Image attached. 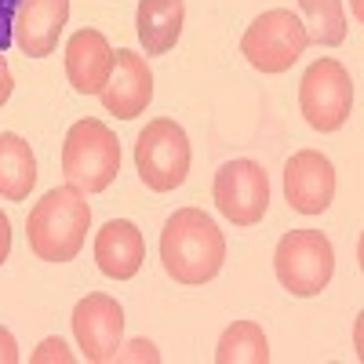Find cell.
<instances>
[{
	"label": "cell",
	"instance_id": "1",
	"mask_svg": "<svg viewBox=\"0 0 364 364\" xmlns=\"http://www.w3.org/2000/svg\"><path fill=\"white\" fill-rule=\"evenodd\" d=\"M161 262L178 284H208L226 262V237L200 208H178L161 230Z\"/></svg>",
	"mask_w": 364,
	"mask_h": 364
},
{
	"label": "cell",
	"instance_id": "2",
	"mask_svg": "<svg viewBox=\"0 0 364 364\" xmlns=\"http://www.w3.org/2000/svg\"><path fill=\"white\" fill-rule=\"evenodd\" d=\"M91 208L77 186H55L48 190L26 215L29 252L41 262H73L87 240Z\"/></svg>",
	"mask_w": 364,
	"mask_h": 364
},
{
	"label": "cell",
	"instance_id": "3",
	"mask_svg": "<svg viewBox=\"0 0 364 364\" xmlns=\"http://www.w3.org/2000/svg\"><path fill=\"white\" fill-rule=\"evenodd\" d=\"M120 171V139L99 117H84L66 132L63 175L80 193H102Z\"/></svg>",
	"mask_w": 364,
	"mask_h": 364
},
{
	"label": "cell",
	"instance_id": "4",
	"mask_svg": "<svg viewBox=\"0 0 364 364\" xmlns=\"http://www.w3.org/2000/svg\"><path fill=\"white\" fill-rule=\"evenodd\" d=\"M273 273L284 291L295 299H314L331 284L336 273V248L321 230H291L277 240L273 252Z\"/></svg>",
	"mask_w": 364,
	"mask_h": 364
},
{
	"label": "cell",
	"instance_id": "5",
	"mask_svg": "<svg viewBox=\"0 0 364 364\" xmlns=\"http://www.w3.org/2000/svg\"><path fill=\"white\" fill-rule=\"evenodd\" d=\"M190 161H193L190 139H186V132H182V124H175L171 117L149 120V124L139 132L135 168H139V178L154 193L178 190L190 175Z\"/></svg>",
	"mask_w": 364,
	"mask_h": 364
},
{
	"label": "cell",
	"instance_id": "6",
	"mask_svg": "<svg viewBox=\"0 0 364 364\" xmlns=\"http://www.w3.org/2000/svg\"><path fill=\"white\" fill-rule=\"evenodd\" d=\"M310 48L306 26L291 8H269L262 11L240 37V55L259 73H288L302 51Z\"/></svg>",
	"mask_w": 364,
	"mask_h": 364
},
{
	"label": "cell",
	"instance_id": "7",
	"mask_svg": "<svg viewBox=\"0 0 364 364\" xmlns=\"http://www.w3.org/2000/svg\"><path fill=\"white\" fill-rule=\"evenodd\" d=\"M299 109L314 132H339L353 109V80L339 58H317L299 80Z\"/></svg>",
	"mask_w": 364,
	"mask_h": 364
},
{
	"label": "cell",
	"instance_id": "8",
	"mask_svg": "<svg viewBox=\"0 0 364 364\" xmlns=\"http://www.w3.org/2000/svg\"><path fill=\"white\" fill-rule=\"evenodd\" d=\"M211 197H215L219 215L230 219L233 226H255V223H262L266 208H269V178H266V168L255 164V161H248V157L226 161L215 171Z\"/></svg>",
	"mask_w": 364,
	"mask_h": 364
},
{
	"label": "cell",
	"instance_id": "9",
	"mask_svg": "<svg viewBox=\"0 0 364 364\" xmlns=\"http://www.w3.org/2000/svg\"><path fill=\"white\" fill-rule=\"evenodd\" d=\"M73 336L80 346V357L91 364H106L117 357L120 339H124V310L113 295L91 291L73 306Z\"/></svg>",
	"mask_w": 364,
	"mask_h": 364
},
{
	"label": "cell",
	"instance_id": "10",
	"mask_svg": "<svg viewBox=\"0 0 364 364\" xmlns=\"http://www.w3.org/2000/svg\"><path fill=\"white\" fill-rule=\"evenodd\" d=\"M284 197L299 215H321L336 200V168L321 149H299L284 164Z\"/></svg>",
	"mask_w": 364,
	"mask_h": 364
},
{
	"label": "cell",
	"instance_id": "11",
	"mask_svg": "<svg viewBox=\"0 0 364 364\" xmlns=\"http://www.w3.org/2000/svg\"><path fill=\"white\" fill-rule=\"evenodd\" d=\"M99 99L106 113L117 120H135L146 113V106L154 102V73H149L146 58L132 48H117L113 51V73L106 87L99 91Z\"/></svg>",
	"mask_w": 364,
	"mask_h": 364
},
{
	"label": "cell",
	"instance_id": "12",
	"mask_svg": "<svg viewBox=\"0 0 364 364\" xmlns=\"http://www.w3.org/2000/svg\"><path fill=\"white\" fill-rule=\"evenodd\" d=\"M70 22V0H18L11 37L29 58H48Z\"/></svg>",
	"mask_w": 364,
	"mask_h": 364
},
{
	"label": "cell",
	"instance_id": "13",
	"mask_svg": "<svg viewBox=\"0 0 364 364\" xmlns=\"http://www.w3.org/2000/svg\"><path fill=\"white\" fill-rule=\"evenodd\" d=\"M113 73V48L99 29H77L66 41V77L80 95H99Z\"/></svg>",
	"mask_w": 364,
	"mask_h": 364
},
{
	"label": "cell",
	"instance_id": "14",
	"mask_svg": "<svg viewBox=\"0 0 364 364\" xmlns=\"http://www.w3.org/2000/svg\"><path fill=\"white\" fill-rule=\"evenodd\" d=\"M95 262L109 281H132L146 262V240L135 223L109 219L95 233Z\"/></svg>",
	"mask_w": 364,
	"mask_h": 364
},
{
	"label": "cell",
	"instance_id": "15",
	"mask_svg": "<svg viewBox=\"0 0 364 364\" xmlns=\"http://www.w3.org/2000/svg\"><path fill=\"white\" fill-rule=\"evenodd\" d=\"M186 22V0H139L135 11V33L146 55H168Z\"/></svg>",
	"mask_w": 364,
	"mask_h": 364
},
{
	"label": "cell",
	"instance_id": "16",
	"mask_svg": "<svg viewBox=\"0 0 364 364\" xmlns=\"http://www.w3.org/2000/svg\"><path fill=\"white\" fill-rule=\"evenodd\" d=\"M37 186V157L29 142L15 132H0V197L26 200Z\"/></svg>",
	"mask_w": 364,
	"mask_h": 364
},
{
	"label": "cell",
	"instance_id": "17",
	"mask_svg": "<svg viewBox=\"0 0 364 364\" xmlns=\"http://www.w3.org/2000/svg\"><path fill=\"white\" fill-rule=\"evenodd\" d=\"M219 364H266L269 360V343L255 321H233L215 346Z\"/></svg>",
	"mask_w": 364,
	"mask_h": 364
},
{
	"label": "cell",
	"instance_id": "18",
	"mask_svg": "<svg viewBox=\"0 0 364 364\" xmlns=\"http://www.w3.org/2000/svg\"><path fill=\"white\" fill-rule=\"evenodd\" d=\"M302 11V26H306V37L317 48H339L346 41V11L343 0H299Z\"/></svg>",
	"mask_w": 364,
	"mask_h": 364
},
{
	"label": "cell",
	"instance_id": "19",
	"mask_svg": "<svg viewBox=\"0 0 364 364\" xmlns=\"http://www.w3.org/2000/svg\"><path fill=\"white\" fill-rule=\"evenodd\" d=\"M29 360H33V364H48V360H58V364H73L77 360V353L63 343V339H58V336H51V339H44L33 353H29Z\"/></svg>",
	"mask_w": 364,
	"mask_h": 364
},
{
	"label": "cell",
	"instance_id": "20",
	"mask_svg": "<svg viewBox=\"0 0 364 364\" xmlns=\"http://www.w3.org/2000/svg\"><path fill=\"white\" fill-rule=\"evenodd\" d=\"M113 360H149V364H157L161 353H157V346L149 343V339H132L124 350H117Z\"/></svg>",
	"mask_w": 364,
	"mask_h": 364
},
{
	"label": "cell",
	"instance_id": "21",
	"mask_svg": "<svg viewBox=\"0 0 364 364\" xmlns=\"http://www.w3.org/2000/svg\"><path fill=\"white\" fill-rule=\"evenodd\" d=\"M15 11H18V0H0V51H8L11 37V26H15Z\"/></svg>",
	"mask_w": 364,
	"mask_h": 364
},
{
	"label": "cell",
	"instance_id": "22",
	"mask_svg": "<svg viewBox=\"0 0 364 364\" xmlns=\"http://www.w3.org/2000/svg\"><path fill=\"white\" fill-rule=\"evenodd\" d=\"M18 343H15V336H11V331L4 328V324H0V364H18Z\"/></svg>",
	"mask_w": 364,
	"mask_h": 364
},
{
	"label": "cell",
	"instance_id": "23",
	"mask_svg": "<svg viewBox=\"0 0 364 364\" xmlns=\"http://www.w3.org/2000/svg\"><path fill=\"white\" fill-rule=\"evenodd\" d=\"M11 91H15V77H11V70H8L4 51H0V106H4V102L11 99Z\"/></svg>",
	"mask_w": 364,
	"mask_h": 364
},
{
	"label": "cell",
	"instance_id": "24",
	"mask_svg": "<svg viewBox=\"0 0 364 364\" xmlns=\"http://www.w3.org/2000/svg\"><path fill=\"white\" fill-rule=\"evenodd\" d=\"M8 255H11V219L0 211V266L8 262Z\"/></svg>",
	"mask_w": 364,
	"mask_h": 364
},
{
	"label": "cell",
	"instance_id": "25",
	"mask_svg": "<svg viewBox=\"0 0 364 364\" xmlns=\"http://www.w3.org/2000/svg\"><path fill=\"white\" fill-rule=\"evenodd\" d=\"M350 11H353V18H357V22L364 18V4H360V0H350Z\"/></svg>",
	"mask_w": 364,
	"mask_h": 364
}]
</instances>
